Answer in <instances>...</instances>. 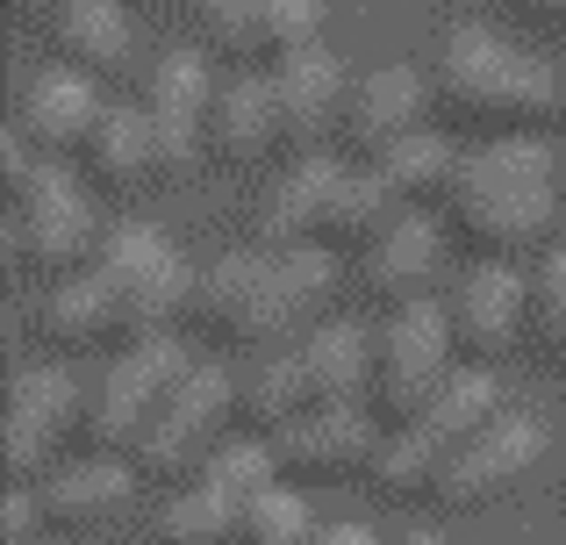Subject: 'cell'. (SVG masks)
Wrapping results in <instances>:
<instances>
[{"instance_id": "obj_19", "label": "cell", "mask_w": 566, "mask_h": 545, "mask_svg": "<svg viewBox=\"0 0 566 545\" xmlns=\"http://www.w3.org/2000/svg\"><path fill=\"white\" fill-rule=\"evenodd\" d=\"M430 266H438V223H430L423 209H395V223L359 252V280L380 302H401V308L416 302V287L430 280Z\"/></svg>"}, {"instance_id": "obj_22", "label": "cell", "mask_w": 566, "mask_h": 545, "mask_svg": "<svg viewBox=\"0 0 566 545\" xmlns=\"http://www.w3.org/2000/svg\"><path fill=\"white\" fill-rule=\"evenodd\" d=\"M57 57L72 72H123L129 65V14L123 0H57Z\"/></svg>"}, {"instance_id": "obj_12", "label": "cell", "mask_w": 566, "mask_h": 545, "mask_svg": "<svg viewBox=\"0 0 566 545\" xmlns=\"http://www.w3.org/2000/svg\"><path fill=\"white\" fill-rule=\"evenodd\" d=\"M273 94H280V144H294L302 158L323 151V137H331L337 108L352 101V94H345V65H337L323 43L273 57Z\"/></svg>"}, {"instance_id": "obj_21", "label": "cell", "mask_w": 566, "mask_h": 545, "mask_svg": "<svg viewBox=\"0 0 566 545\" xmlns=\"http://www.w3.org/2000/svg\"><path fill=\"white\" fill-rule=\"evenodd\" d=\"M36 331L51 345H94V337H123V294L108 287L94 266L57 280L51 294L36 302Z\"/></svg>"}, {"instance_id": "obj_16", "label": "cell", "mask_w": 566, "mask_h": 545, "mask_svg": "<svg viewBox=\"0 0 566 545\" xmlns=\"http://www.w3.org/2000/svg\"><path fill=\"white\" fill-rule=\"evenodd\" d=\"M337 180H345V166H337L331 151L294 158V166L280 172L273 187H265V201H259V238L273 244V252L323 244V209H331V187H337Z\"/></svg>"}, {"instance_id": "obj_4", "label": "cell", "mask_w": 566, "mask_h": 545, "mask_svg": "<svg viewBox=\"0 0 566 545\" xmlns=\"http://www.w3.org/2000/svg\"><path fill=\"white\" fill-rule=\"evenodd\" d=\"M193 352L180 345V337H144V345H129L123 359L108 366V380H101V395H94V409H86V446L94 452H115L123 460V446L137 452V438L151 431V417L180 395V380L193 374Z\"/></svg>"}, {"instance_id": "obj_36", "label": "cell", "mask_w": 566, "mask_h": 545, "mask_svg": "<svg viewBox=\"0 0 566 545\" xmlns=\"http://www.w3.org/2000/svg\"><path fill=\"white\" fill-rule=\"evenodd\" d=\"M316 545H387V538H374V524H331V532H316Z\"/></svg>"}, {"instance_id": "obj_3", "label": "cell", "mask_w": 566, "mask_h": 545, "mask_svg": "<svg viewBox=\"0 0 566 545\" xmlns=\"http://www.w3.org/2000/svg\"><path fill=\"white\" fill-rule=\"evenodd\" d=\"M438 101L459 115V123H538V115L566 108L559 80L545 57L502 43L495 29H444L438 43ZM510 137V129H502Z\"/></svg>"}, {"instance_id": "obj_32", "label": "cell", "mask_w": 566, "mask_h": 545, "mask_svg": "<svg viewBox=\"0 0 566 545\" xmlns=\"http://www.w3.org/2000/svg\"><path fill=\"white\" fill-rule=\"evenodd\" d=\"M201 36H208V51H222V57L273 51V43H265V0H201Z\"/></svg>"}, {"instance_id": "obj_20", "label": "cell", "mask_w": 566, "mask_h": 545, "mask_svg": "<svg viewBox=\"0 0 566 545\" xmlns=\"http://www.w3.org/2000/svg\"><path fill=\"white\" fill-rule=\"evenodd\" d=\"M374 359H380V345L366 337V323H352V316L316 323L302 337V366H308V388H316V409L359 402L374 388Z\"/></svg>"}, {"instance_id": "obj_14", "label": "cell", "mask_w": 566, "mask_h": 545, "mask_svg": "<svg viewBox=\"0 0 566 545\" xmlns=\"http://www.w3.org/2000/svg\"><path fill=\"white\" fill-rule=\"evenodd\" d=\"M101 115H108V101L94 94V80L72 72V65H51V72H36V80L22 86V115H14V129H22L43 158H65L72 144H86L101 129Z\"/></svg>"}, {"instance_id": "obj_24", "label": "cell", "mask_w": 566, "mask_h": 545, "mask_svg": "<svg viewBox=\"0 0 566 545\" xmlns=\"http://www.w3.org/2000/svg\"><path fill=\"white\" fill-rule=\"evenodd\" d=\"M86 166H94L108 187H137V180H151V172H158L151 115H144V108H123V101H115V108L101 115V129L86 137Z\"/></svg>"}, {"instance_id": "obj_25", "label": "cell", "mask_w": 566, "mask_h": 545, "mask_svg": "<svg viewBox=\"0 0 566 545\" xmlns=\"http://www.w3.org/2000/svg\"><path fill=\"white\" fill-rule=\"evenodd\" d=\"M495 417H502V388H495V374H481V366H473V374H452V380H444L438 402H430L416 423H423V431L459 460V446H473V438H481Z\"/></svg>"}, {"instance_id": "obj_6", "label": "cell", "mask_w": 566, "mask_h": 545, "mask_svg": "<svg viewBox=\"0 0 566 545\" xmlns=\"http://www.w3.org/2000/svg\"><path fill=\"white\" fill-rule=\"evenodd\" d=\"M101 238L108 230H101L94 201L80 195L72 166L65 158H36V172L14 195V244H22V259H36L51 273H72V266H94L101 259Z\"/></svg>"}, {"instance_id": "obj_29", "label": "cell", "mask_w": 566, "mask_h": 545, "mask_svg": "<svg viewBox=\"0 0 566 545\" xmlns=\"http://www.w3.org/2000/svg\"><path fill=\"white\" fill-rule=\"evenodd\" d=\"M444 467H452V452H444L423 423H401V431L380 438V452H374V481L387 495H438Z\"/></svg>"}, {"instance_id": "obj_33", "label": "cell", "mask_w": 566, "mask_h": 545, "mask_svg": "<svg viewBox=\"0 0 566 545\" xmlns=\"http://www.w3.org/2000/svg\"><path fill=\"white\" fill-rule=\"evenodd\" d=\"M531 316H538L545 345L566 352V244H553L545 266H538V280H531Z\"/></svg>"}, {"instance_id": "obj_8", "label": "cell", "mask_w": 566, "mask_h": 545, "mask_svg": "<svg viewBox=\"0 0 566 545\" xmlns=\"http://www.w3.org/2000/svg\"><path fill=\"white\" fill-rule=\"evenodd\" d=\"M72 423H86L80 409V380L65 374V366H29V374H14V395H8V489H36L43 474H51V452L57 438L72 431Z\"/></svg>"}, {"instance_id": "obj_38", "label": "cell", "mask_w": 566, "mask_h": 545, "mask_svg": "<svg viewBox=\"0 0 566 545\" xmlns=\"http://www.w3.org/2000/svg\"><path fill=\"white\" fill-rule=\"evenodd\" d=\"M538 14H553V22H566V0H531Z\"/></svg>"}, {"instance_id": "obj_26", "label": "cell", "mask_w": 566, "mask_h": 545, "mask_svg": "<svg viewBox=\"0 0 566 545\" xmlns=\"http://www.w3.org/2000/svg\"><path fill=\"white\" fill-rule=\"evenodd\" d=\"M374 172L387 180V195L401 201V209H416V195H430V187H452V172H459V151H452V137H438V129H409L401 144H387V151L374 158Z\"/></svg>"}, {"instance_id": "obj_18", "label": "cell", "mask_w": 566, "mask_h": 545, "mask_svg": "<svg viewBox=\"0 0 566 545\" xmlns=\"http://www.w3.org/2000/svg\"><path fill=\"white\" fill-rule=\"evenodd\" d=\"M416 115H423V80H416V65H374L345 101V137L359 144L366 158H380L387 144H401L416 129Z\"/></svg>"}, {"instance_id": "obj_28", "label": "cell", "mask_w": 566, "mask_h": 545, "mask_svg": "<svg viewBox=\"0 0 566 545\" xmlns=\"http://www.w3.org/2000/svg\"><path fill=\"white\" fill-rule=\"evenodd\" d=\"M395 223V195L374 166H345V180L331 187V209H323V244H374Z\"/></svg>"}, {"instance_id": "obj_35", "label": "cell", "mask_w": 566, "mask_h": 545, "mask_svg": "<svg viewBox=\"0 0 566 545\" xmlns=\"http://www.w3.org/2000/svg\"><path fill=\"white\" fill-rule=\"evenodd\" d=\"M29 524H36V495H29V489H8V495H0V538L22 545Z\"/></svg>"}, {"instance_id": "obj_23", "label": "cell", "mask_w": 566, "mask_h": 545, "mask_svg": "<svg viewBox=\"0 0 566 545\" xmlns=\"http://www.w3.org/2000/svg\"><path fill=\"white\" fill-rule=\"evenodd\" d=\"M237 402H244V417H251V431H259V438H280L287 423H302L308 409H316V388H308L302 345H294V352H273V359L251 366V380L237 388Z\"/></svg>"}, {"instance_id": "obj_1", "label": "cell", "mask_w": 566, "mask_h": 545, "mask_svg": "<svg viewBox=\"0 0 566 545\" xmlns=\"http://www.w3.org/2000/svg\"><path fill=\"white\" fill-rule=\"evenodd\" d=\"M459 230L488 252H516L538 244L559 223V151L545 137H488L459 151V172L444 187Z\"/></svg>"}, {"instance_id": "obj_2", "label": "cell", "mask_w": 566, "mask_h": 545, "mask_svg": "<svg viewBox=\"0 0 566 545\" xmlns=\"http://www.w3.org/2000/svg\"><path fill=\"white\" fill-rule=\"evenodd\" d=\"M331 280H337V259L323 244H302V252H222L193 287V316L222 345H265L287 323H302L331 294Z\"/></svg>"}, {"instance_id": "obj_9", "label": "cell", "mask_w": 566, "mask_h": 545, "mask_svg": "<svg viewBox=\"0 0 566 545\" xmlns=\"http://www.w3.org/2000/svg\"><path fill=\"white\" fill-rule=\"evenodd\" d=\"M144 115H151L158 137V172H180L193 158V144H208V108H216V80H208V57L172 43V51L151 57L144 72Z\"/></svg>"}, {"instance_id": "obj_37", "label": "cell", "mask_w": 566, "mask_h": 545, "mask_svg": "<svg viewBox=\"0 0 566 545\" xmlns=\"http://www.w3.org/2000/svg\"><path fill=\"white\" fill-rule=\"evenodd\" d=\"M387 545H444V538H438V532H395Z\"/></svg>"}, {"instance_id": "obj_34", "label": "cell", "mask_w": 566, "mask_h": 545, "mask_svg": "<svg viewBox=\"0 0 566 545\" xmlns=\"http://www.w3.org/2000/svg\"><path fill=\"white\" fill-rule=\"evenodd\" d=\"M323 8L331 0H265V43H273V57L308 51L316 29H323Z\"/></svg>"}, {"instance_id": "obj_39", "label": "cell", "mask_w": 566, "mask_h": 545, "mask_svg": "<svg viewBox=\"0 0 566 545\" xmlns=\"http://www.w3.org/2000/svg\"><path fill=\"white\" fill-rule=\"evenodd\" d=\"M29 8H36V0H29Z\"/></svg>"}, {"instance_id": "obj_11", "label": "cell", "mask_w": 566, "mask_h": 545, "mask_svg": "<svg viewBox=\"0 0 566 545\" xmlns=\"http://www.w3.org/2000/svg\"><path fill=\"white\" fill-rule=\"evenodd\" d=\"M538 452H545V423L524 417V409H502V417L488 423L473 446H459V460L444 467L438 503H488V495H502L516 474H531Z\"/></svg>"}, {"instance_id": "obj_7", "label": "cell", "mask_w": 566, "mask_h": 545, "mask_svg": "<svg viewBox=\"0 0 566 545\" xmlns=\"http://www.w3.org/2000/svg\"><path fill=\"white\" fill-rule=\"evenodd\" d=\"M230 366H216V359H201L193 374L180 380V395H172L166 409L151 417V431L137 438V474H158V481H172V474H201L208 467V452L222 446V417H230Z\"/></svg>"}, {"instance_id": "obj_5", "label": "cell", "mask_w": 566, "mask_h": 545, "mask_svg": "<svg viewBox=\"0 0 566 545\" xmlns=\"http://www.w3.org/2000/svg\"><path fill=\"white\" fill-rule=\"evenodd\" d=\"M444 359H452V316H444V302H409L387 316L380 359H374V402H380V417H395V431L438 402V388L452 380Z\"/></svg>"}, {"instance_id": "obj_17", "label": "cell", "mask_w": 566, "mask_h": 545, "mask_svg": "<svg viewBox=\"0 0 566 545\" xmlns=\"http://www.w3.org/2000/svg\"><path fill=\"white\" fill-rule=\"evenodd\" d=\"M280 144V94L273 72H237V80L216 86V108H208V151L230 158V166H251Z\"/></svg>"}, {"instance_id": "obj_30", "label": "cell", "mask_w": 566, "mask_h": 545, "mask_svg": "<svg viewBox=\"0 0 566 545\" xmlns=\"http://www.w3.org/2000/svg\"><path fill=\"white\" fill-rule=\"evenodd\" d=\"M280 452H273V438H222L216 452H208V467L193 481L201 489H216V495H230L237 510H251L265 489H280Z\"/></svg>"}, {"instance_id": "obj_31", "label": "cell", "mask_w": 566, "mask_h": 545, "mask_svg": "<svg viewBox=\"0 0 566 545\" xmlns=\"http://www.w3.org/2000/svg\"><path fill=\"white\" fill-rule=\"evenodd\" d=\"M237 545H316V517L294 489H265L259 503L244 510V532Z\"/></svg>"}, {"instance_id": "obj_13", "label": "cell", "mask_w": 566, "mask_h": 545, "mask_svg": "<svg viewBox=\"0 0 566 545\" xmlns=\"http://www.w3.org/2000/svg\"><path fill=\"white\" fill-rule=\"evenodd\" d=\"M280 452V474H316V481H337L352 467H374L380 452V431L366 417V402H337V409H308L302 423L273 438Z\"/></svg>"}, {"instance_id": "obj_27", "label": "cell", "mask_w": 566, "mask_h": 545, "mask_svg": "<svg viewBox=\"0 0 566 545\" xmlns=\"http://www.w3.org/2000/svg\"><path fill=\"white\" fill-rule=\"evenodd\" d=\"M237 532H244V510H237L230 495L201 489V481H187L151 517V545H230Z\"/></svg>"}, {"instance_id": "obj_10", "label": "cell", "mask_w": 566, "mask_h": 545, "mask_svg": "<svg viewBox=\"0 0 566 545\" xmlns=\"http://www.w3.org/2000/svg\"><path fill=\"white\" fill-rule=\"evenodd\" d=\"M524 308H531V280L516 273V266H502V259H481V266L459 273L444 316H452L459 352H473V359H502V352L516 345Z\"/></svg>"}, {"instance_id": "obj_15", "label": "cell", "mask_w": 566, "mask_h": 545, "mask_svg": "<svg viewBox=\"0 0 566 545\" xmlns=\"http://www.w3.org/2000/svg\"><path fill=\"white\" fill-rule=\"evenodd\" d=\"M29 495H36V517H51V524H65V532H80V524L115 517V510L137 495V460H115V452H86V460L51 467V474H43Z\"/></svg>"}]
</instances>
